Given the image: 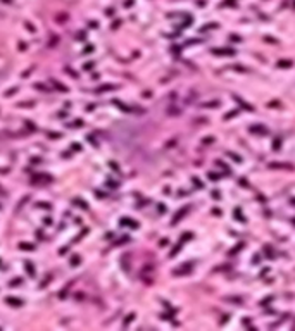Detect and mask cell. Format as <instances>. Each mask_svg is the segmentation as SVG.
Wrapping results in <instances>:
<instances>
[{
  "label": "cell",
  "mask_w": 295,
  "mask_h": 331,
  "mask_svg": "<svg viewBox=\"0 0 295 331\" xmlns=\"http://www.w3.org/2000/svg\"><path fill=\"white\" fill-rule=\"evenodd\" d=\"M212 54H223V55H233L235 52H233V50H226V49H223V50H212Z\"/></svg>",
  "instance_id": "obj_2"
},
{
  "label": "cell",
  "mask_w": 295,
  "mask_h": 331,
  "mask_svg": "<svg viewBox=\"0 0 295 331\" xmlns=\"http://www.w3.org/2000/svg\"><path fill=\"white\" fill-rule=\"evenodd\" d=\"M250 131H252V133H262V135L267 133L266 128H262V126H252V128H250Z\"/></svg>",
  "instance_id": "obj_1"
},
{
  "label": "cell",
  "mask_w": 295,
  "mask_h": 331,
  "mask_svg": "<svg viewBox=\"0 0 295 331\" xmlns=\"http://www.w3.org/2000/svg\"><path fill=\"white\" fill-rule=\"evenodd\" d=\"M278 67H292V60H280Z\"/></svg>",
  "instance_id": "obj_3"
},
{
  "label": "cell",
  "mask_w": 295,
  "mask_h": 331,
  "mask_svg": "<svg viewBox=\"0 0 295 331\" xmlns=\"http://www.w3.org/2000/svg\"><path fill=\"white\" fill-rule=\"evenodd\" d=\"M187 210H188L187 207H185V209H181V210H179V212L176 214V217H174V221H173V223H178V219H179V217H181L183 214H187Z\"/></svg>",
  "instance_id": "obj_4"
},
{
  "label": "cell",
  "mask_w": 295,
  "mask_h": 331,
  "mask_svg": "<svg viewBox=\"0 0 295 331\" xmlns=\"http://www.w3.org/2000/svg\"><path fill=\"white\" fill-rule=\"evenodd\" d=\"M235 216L238 217V219H240V221H242V223L245 221V219H243V216H240V209H236V210H235Z\"/></svg>",
  "instance_id": "obj_5"
},
{
  "label": "cell",
  "mask_w": 295,
  "mask_h": 331,
  "mask_svg": "<svg viewBox=\"0 0 295 331\" xmlns=\"http://www.w3.org/2000/svg\"><path fill=\"white\" fill-rule=\"evenodd\" d=\"M209 178H211L212 181H216V179H217V174H212V173H209Z\"/></svg>",
  "instance_id": "obj_7"
},
{
  "label": "cell",
  "mask_w": 295,
  "mask_h": 331,
  "mask_svg": "<svg viewBox=\"0 0 295 331\" xmlns=\"http://www.w3.org/2000/svg\"><path fill=\"white\" fill-rule=\"evenodd\" d=\"M280 141H281L280 138H276V140H275V143H273V147H275V150H278V148H280Z\"/></svg>",
  "instance_id": "obj_6"
}]
</instances>
